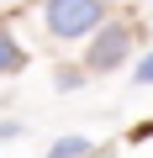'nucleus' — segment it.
I'll use <instances>...</instances> for the list:
<instances>
[{
	"label": "nucleus",
	"instance_id": "f257e3e1",
	"mask_svg": "<svg viewBox=\"0 0 153 158\" xmlns=\"http://www.w3.org/2000/svg\"><path fill=\"white\" fill-rule=\"evenodd\" d=\"M48 32L53 37H85L100 21V0H48Z\"/></svg>",
	"mask_w": 153,
	"mask_h": 158
},
{
	"label": "nucleus",
	"instance_id": "f03ea898",
	"mask_svg": "<svg viewBox=\"0 0 153 158\" xmlns=\"http://www.w3.org/2000/svg\"><path fill=\"white\" fill-rule=\"evenodd\" d=\"M127 48H132V37H127V27H106V32H95V42H90V69L95 74H106V69H116L121 58H127Z\"/></svg>",
	"mask_w": 153,
	"mask_h": 158
},
{
	"label": "nucleus",
	"instance_id": "7ed1b4c3",
	"mask_svg": "<svg viewBox=\"0 0 153 158\" xmlns=\"http://www.w3.org/2000/svg\"><path fill=\"white\" fill-rule=\"evenodd\" d=\"M27 63V53H21V42L11 37V32H0V74H16Z\"/></svg>",
	"mask_w": 153,
	"mask_h": 158
},
{
	"label": "nucleus",
	"instance_id": "20e7f679",
	"mask_svg": "<svg viewBox=\"0 0 153 158\" xmlns=\"http://www.w3.org/2000/svg\"><path fill=\"white\" fill-rule=\"evenodd\" d=\"M85 153H90L85 137H58V142L48 148V158H85Z\"/></svg>",
	"mask_w": 153,
	"mask_h": 158
},
{
	"label": "nucleus",
	"instance_id": "39448f33",
	"mask_svg": "<svg viewBox=\"0 0 153 158\" xmlns=\"http://www.w3.org/2000/svg\"><path fill=\"white\" fill-rule=\"evenodd\" d=\"M137 85H153V53H148V58L137 63Z\"/></svg>",
	"mask_w": 153,
	"mask_h": 158
}]
</instances>
